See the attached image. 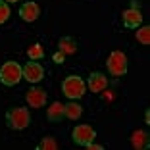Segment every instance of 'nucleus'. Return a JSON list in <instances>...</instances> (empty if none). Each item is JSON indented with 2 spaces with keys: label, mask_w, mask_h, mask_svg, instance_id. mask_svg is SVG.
I'll return each mask as SVG.
<instances>
[{
  "label": "nucleus",
  "mask_w": 150,
  "mask_h": 150,
  "mask_svg": "<svg viewBox=\"0 0 150 150\" xmlns=\"http://www.w3.org/2000/svg\"><path fill=\"white\" fill-rule=\"evenodd\" d=\"M62 93L69 100H79L87 93V83L81 79L79 75H67L62 81Z\"/></svg>",
  "instance_id": "2"
},
{
  "label": "nucleus",
  "mask_w": 150,
  "mask_h": 150,
  "mask_svg": "<svg viewBox=\"0 0 150 150\" xmlns=\"http://www.w3.org/2000/svg\"><path fill=\"white\" fill-rule=\"evenodd\" d=\"M56 148H58V142L54 141V137H44L39 142V150H56Z\"/></svg>",
  "instance_id": "17"
},
{
  "label": "nucleus",
  "mask_w": 150,
  "mask_h": 150,
  "mask_svg": "<svg viewBox=\"0 0 150 150\" xmlns=\"http://www.w3.org/2000/svg\"><path fill=\"white\" fill-rule=\"evenodd\" d=\"M6 123H8V127L13 129V131H23L25 127H29V123H31L29 108H25V106L10 108V110L6 112Z\"/></svg>",
  "instance_id": "1"
},
{
  "label": "nucleus",
  "mask_w": 150,
  "mask_h": 150,
  "mask_svg": "<svg viewBox=\"0 0 150 150\" xmlns=\"http://www.w3.org/2000/svg\"><path fill=\"white\" fill-rule=\"evenodd\" d=\"M121 19H123V25L127 29H137V27L142 25V13L141 10H135V8H129L121 13Z\"/></svg>",
  "instance_id": "10"
},
{
  "label": "nucleus",
  "mask_w": 150,
  "mask_h": 150,
  "mask_svg": "<svg viewBox=\"0 0 150 150\" xmlns=\"http://www.w3.org/2000/svg\"><path fill=\"white\" fill-rule=\"evenodd\" d=\"M6 2H18V0H6Z\"/></svg>",
  "instance_id": "22"
},
{
  "label": "nucleus",
  "mask_w": 150,
  "mask_h": 150,
  "mask_svg": "<svg viewBox=\"0 0 150 150\" xmlns=\"http://www.w3.org/2000/svg\"><path fill=\"white\" fill-rule=\"evenodd\" d=\"M58 46H60V50L64 54H75L77 48H79V44H77V40L73 37H62V39L58 40Z\"/></svg>",
  "instance_id": "12"
},
{
  "label": "nucleus",
  "mask_w": 150,
  "mask_h": 150,
  "mask_svg": "<svg viewBox=\"0 0 150 150\" xmlns=\"http://www.w3.org/2000/svg\"><path fill=\"white\" fill-rule=\"evenodd\" d=\"M23 79L29 81V83H39V81L44 79V67L40 66L39 62L31 60L23 66Z\"/></svg>",
  "instance_id": "6"
},
{
  "label": "nucleus",
  "mask_w": 150,
  "mask_h": 150,
  "mask_svg": "<svg viewBox=\"0 0 150 150\" xmlns=\"http://www.w3.org/2000/svg\"><path fill=\"white\" fill-rule=\"evenodd\" d=\"M139 31H137V40L139 42H142V44H148L150 42V27L148 25H142V27H137Z\"/></svg>",
  "instance_id": "16"
},
{
  "label": "nucleus",
  "mask_w": 150,
  "mask_h": 150,
  "mask_svg": "<svg viewBox=\"0 0 150 150\" xmlns=\"http://www.w3.org/2000/svg\"><path fill=\"white\" fill-rule=\"evenodd\" d=\"M8 18H10V6L6 0H0V25L8 21Z\"/></svg>",
  "instance_id": "18"
},
{
  "label": "nucleus",
  "mask_w": 150,
  "mask_h": 150,
  "mask_svg": "<svg viewBox=\"0 0 150 150\" xmlns=\"http://www.w3.org/2000/svg\"><path fill=\"white\" fill-rule=\"evenodd\" d=\"M144 121H146V123H150V114H148V112L144 114Z\"/></svg>",
  "instance_id": "21"
},
{
  "label": "nucleus",
  "mask_w": 150,
  "mask_h": 150,
  "mask_svg": "<svg viewBox=\"0 0 150 150\" xmlns=\"http://www.w3.org/2000/svg\"><path fill=\"white\" fill-rule=\"evenodd\" d=\"M106 66H108L110 75H114V77H123V75L127 73V66H129L127 56H125L121 50H114V52H110V56H108Z\"/></svg>",
  "instance_id": "4"
},
{
  "label": "nucleus",
  "mask_w": 150,
  "mask_h": 150,
  "mask_svg": "<svg viewBox=\"0 0 150 150\" xmlns=\"http://www.w3.org/2000/svg\"><path fill=\"white\" fill-rule=\"evenodd\" d=\"M39 16H40V8H39L37 2H31V0H29V2L21 4V8H19V18H21L23 21H27V23L37 21Z\"/></svg>",
  "instance_id": "8"
},
{
  "label": "nucleus",
  "mask_w": 150,
  "mask_h": 150,
  "mask_svg": "<svg viewBox=\"0 0 150 150\" xmlns=\"http://www.w3.org/2000/svg\"><path fill=\"white\" fill-rule=\"evenodd\" d=\"M71 139H73L75 144L87 146L88 142H94V139H96V131H94L91 125L81 123V125H77V127L71 131Z\"/></svg>",
  "instance_id": "5"
},
{
  "label": "nucleus",
  "mask_w": 150,
  "mask_h": 150,
  "mask_svg": "<svg viewBox=\"0 0 150 150\" xmlns=\"http://www.w3.org/2000/svg\"><path fill=\"white\" fill-rule=\"evenodd\" d=\"M131 8H135V10H141V2H139V0H131Z\"/></svg>",
  "instance_id": "20"
},
{
  "label": "nucleus",
  "mask_w": 150,
  "mask_h": 150,
  "mask_svg": "<svg viewBox=\"0 0 150 150\" xmlns=\"http://www.w3.org/2000/svg\"><path fill=\"white\" fill-rule=\"evenodd\" d=\"M131 144H133V148H137V150L148 148V133L142 131V129H137L131 135Z\"/></svg>",
  "instance_id": "11"
},
{
  "label": "nucleus",
  "mask_w": 150,
  "mask_h": 150,
  "mask_svg": "<svg viewBox=\"0 0 150 150\" xmlns=\"http://www.w3.org/2000/svg\"><path fill=\"white\" fill-rule=\"evenodd\" d=\"M46 98H48L46 91H44V88H39V87H31L25 94V100H27V104H29V108L46 106Z\"/></svg>",
  "instance_id": "7"
},
{
  "label": "nucleus",
  "mask_w": 150,
  "mask_h": 150,
  "mask_svg": "<svg viewBox=\"0 0 150 150\" xmlns=\"http://www.w3.org/2000/svg\"><path fill=\"white\" fill-rule=\"evenodd\" d=\"M27 56H29V60H42L44 58V48L40 42H35L33 46H29V50H27Z\"/></svg>",
  "instance_id": "15"
},
{
  "label": "nucleus",
  "mask_w": 150,
  "mask_h": 150,
  "mask_svg": "<svg viewBox=\"0 0 150 150\" xmlns=\"http://www.w3.org/2000/svg\"><path fill=\"white\" fill-rule=\"evenodd\" d=\"M52 60H54V64H64V60H66V54H64L62 50H58V52L52 56Z\"/></svg>",
  "instance_id": "19"
},
{
  "label": "nucleus",
  "mask_w": 150,
  "mask_h": 150,
  "mask_svg": "<svg viewBox=\"0 0 150 150\" xmlns=\"http://www.w3.org/2000/svg\"><path fill=\"white\" fill-rule=\"evenodd\" d=\"M87 87L91 88V93H102V91L108 87V77L102 73V71H94V73L88 75Z\"/></svg>",
  "instance_id": "9"
},
{
  "label": "nucleus",
  "mask_w": 150,
  "mask_h": 150,
  "mask_svg": "<svg viewBox=\"0 0 150 150\" xmlns=\"http://www.w3.org/2000/svg\"><path fill=\"white\" fill-rule=\"evenodd\" d=\"M64 115L69 119H79L81 115H83V108L77 104V102L71 100L69 104H64Z\"/></svg>",
  "instance_id": "14"
},
{
  "label": "nucleus",
  "mask_w": 150,
  "mask_h": 150,
  "mask_svg": "<svg viewBox=\"0 0 150 150\" xmlns=\"http://www.w3.org/2000/svg\"><path fill=\"white\" fill-rule=\"evenodd\" d=\"M46 117L50 121H60L64 117V104L62 102H52L48 106V110H46Z\"/></svg>",
  "instance_id": "13"
},
{
  "label": "nucleus",
  "mask_w": 150,
  "mask_h": 150,
  "mask_svg": "<svg viewBox=\"0 0 150 150\" xmlns=\"http://www.w3.org/2000/svg\"><path fill=\"white\" fill-rule=\"evenodd\" d=\"M23 79V67L13 60H8L0 66V83L6 87H16Z\"/></svg>",
  "instance_id": "3"
}]
</instances>
